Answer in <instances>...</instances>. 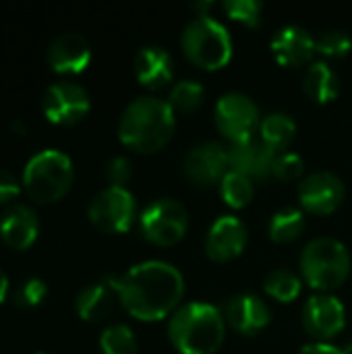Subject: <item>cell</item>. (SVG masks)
<instances>
[{
  "label": "cell",
  "mask_w": 352,
  "mask_h": 354,
  "mask_svg": "<svg viewBox=\"0 0 352 354\" xmlns=\"http://www.w3.org/2000/svg\"><path fill=\"white\" fill-rule=\"evenodd\" d=\"M10 127H12V131H17V135H25L27 133V127L23 122H19V120H15Z\"/></svg>",
  "instance_id": "cell-37"
},
{
  "label": "cell",
  "mask_w": 352,
  "mask_h": 354,
  "mask_svg": "<svg viewBox=\"0 0 352 354\" xmlns=\"http://www.w3.org/2000/svg\"><path fill=\"white\" fill-rule=\"evenodd\" d=\"M352 50V39L344 31H326L315 39V52L326 58H342Z\"/></svg>",
  "instance_id": "cell-30"
},
{
  "label": "cell",
  "mask_w": 352,
  "mask_h": 354,
  "mask_svg": "<svg viewBox=\"0 0 352 354\" xmlns=\"http://www.w3.org/2000/svg\"><path fill=\"white\" fill-rule=\"evenodd\" d=\"M216 124L230 143L253 139L255 129L261 124L259 110L251 97L239 91L224 93L216 104Z\"/></svg>",
  "instance_id": "cell-9"
},
{
  "label": "cell",
  "mask_w": 352,
  "mask_h": 354,
  "mask_svg": "<svg viewBox=\"0 0 352 354\" xmlns=\"http://www.w3.org/2000/svg\"><path fill=\"white\" fill-rule=\"evenodd\" d=\"M135 75L143 87L164 89L172 83V56L160 46H145L135 56Z\"/></svg>",
  "instance_id": "cell-20"
},
{
  "label": "cell",
  "mask_w": 352,
  "mask_h": 354,
  "mask_svg": "<svg viewBox=\"0 0 352 354\" xmlns=\"http://www.w3.org/2000/svg\"><path fill=\"white\" fill-rule=\"evenodd\" d=\"M6 292H8V278H6V274L0 270V305H2L4 299H6Z\"/></svg>",
  "instance_id": "cell-36"
},
{
  "label": "cell",
  "mask_w": 352,
  "mask_h": 354,
  "mask_svg": "<svg viewBox=\"0 0 352 354\" xmlns=\"http://www.w3.org/2000/svg\"><path fill=\"white\" fill-rule=\"evenodd\" d=\"M91 48L79 33H60L48 48V62L60 75H77L89 66Z\"/></svg>",
  "instance_id": "cell-17"
},
{
  "label": "cell",
  "mask_w": 352,
  "mask_h": 354,
  "mask_svg": "<svg viewBox=\"0 0 352 354\" xmlns=\"http://www.w3.org/2000/svg\"><path fill=\"white\" fill-rule=\"evenodd\" d=\"M41 108L46 118L52 124L68 127L83 120L89 112V95L87 91L71 81L54 83L46 89Z\"/></svg>",
  "instance_id": "cell-10"
},
{
  "label": "cell",
  "mask_w": 352,
  "mask_h": 354,
  "mask_svg": "<svg viewBox=\"0 0 352 354\" xmlns=\"http://www.w3.org/2000/svg\"><path fill=\"white\" fill-rule=\"evenodd\" d=\"M301 354H346L344 351H340V348H336V346H332V344H328V342H315V344H307Z\"/></svg>",
  "instance_id": "cell-35"
},
{
  "label": "cell",
  "mask_w": 352,
  "mask_h": 354,
  "mask_svg": "<svg viewBox=\"0 0 352 354\" xmlns=\"http://www.w3.org/2000/svg\"><path fill=\"white\" fill-rule=\"evenodd\" d=\"M303 290L301 278L290 270H276L266 280V292L278 303H293Z\"/></svg>",
  "instance_id": "cell-27"
},
{
  "label": "cell",
  "mask_w": 352,
  "mask_h": 354,
  "mask_svg": "<svg viewBox=\"0 0 352 354\" xmlns=\"http://www.w3.org/2000/svg\"><path fill=\"white\" fill-rule=\"evenodd\" d=\"M303 280L315 290H334L342 286L351 274V255L340 241L315 239L301 255Z\"/></svg>",
  "instance_id": "cell-6"
},
{
  "label": "cell",
  "mask_w": 352,
  "mask_h": 354,
  "mask_svg": "<svg viewBox=\"0 0 352 354\" xmlns=\"http://www.w3.org/2000/svg\"><path fill=\"white\" fill-rule=\"evenodd\" d=\"M247 226L234 216L218 218L205 239V253L212 261L224 263L243 253L247 247Z\"/></svg>",
  "instance_id": "cell-14"
},
{
  "label": "cell",
  "mask_w": 352,
  "mask_h": 354,
  "mask_svg": "<svg viewBox=\"0 0 352 354\" xmlns=\"http://www.w3.org/2000/svg\"><path fill=\"white\" fill-rule=\"evenodd\" d=\"M185 174L199 187H214L228 174V147L205 141L195 145L185 158Z\"/></svg>",
  "instance_id": "cell-11"
},
{
  "label": "cell",
  "mask_w": 352,
  "mask_h": 354,
  "mask_svg": "<svg viewBox=\"0 0 352 354\" xmlns=\"http://www.w3.org/2000/svg\"><path fill=\"white\" fill-rule=\"evenodd\" d=\"M135 199L127 189L108 187L100 191L93 201L89 203L87 216L89 222L100 230L108 234H122L131 228L135 220Z\"/></svg>",
  "instance_id": "cell-8"
},
{
  "label": "cell",
  "mask_w": 352,
  "mask_h": 354,
  "mask_svg": "<svg viewBox=\"0 0 352 354\" xmlns=\"http://www.w3.org/2000/svg\"><path fill=\"white\" fill-rule=\"evenodd\" d=\"M120 305L139 322H160L172 315L185 295L180 272L166 261H143L120 278H106Z\"/></svg>",
  "instance_id": "cell-1"
},
{
  "label": "cell",
  "mask_w": 352,
  "mask_h": 354,
  "mask_svg": "<svg viewBox=\"0 0 352 354\" xmlns=\"http://www.w3.org/2000/svg\"><path fill=\"white\" fill-rule=\"evenodd\" d=\"M224 322L243 336H253L270 324V307L255 295H237L224 303Z\"/></svg>",
  "instance_id": "cell-16"
},
{
  "label": "cell",
  "mask_w": 352,
  "mask_h": 354,
  "mask_svg": "<svg viewBox=\"0 0 352 354\" xmlns=\"http://www.w3.org/2000/svg\"><path fill=\"white\" fill-rule=\"evenodd\" d=\"M183 52L195 66L218 71L232 58V39L228 29L212 17H197L183 31Z\"/></svg>",
  "instance_id": "cell-5"
},
{
  "label": "cell",
  "mask_w": 352,
  "mask_h": 354,
  "mask_svg": "<svg viewBox=\"0 0 352 354\" xmlns=\"http://www.w3.org/2000/svg\"><path fill=\"white\" fill-rule=\"evenodd\" d=\"M114 297H116V292H114V288L110 286L108 280L91 284L87 288H83L75 299L77 315L83 322H102L112 313Z\"/></svg>",
  "instance_id": "cell-21"
},
{
  "label": "cell",
  "mask_w": 352,
  "mask_h": 354,
  "mask_svg": "<svg viewBox=\"0 0 352 354\" xmlns=\"http://www.w3.org/2000/svg\"><path fill=\"white\" fill-rule=\"evenodd\" d=\"M100 348L104 354H137V338L129 326H110L100 336Z\"/></svg>",
  "instance_id": "cell-28"
},
{
  "label": "cell",
  "mask_w": 352,
  "mask_h": 354,
  "mask_svg": "<svg viewBox=\"0 0 352 354\" xmlns=\"http://www.w3.org/2000/svg\"><path fill=\"white\" fill-rule=\"evenodd\" d=\"M189 226L187 209L174 199H158L141 214V232L145 241L158 247H172L183 241Z\"/></svg>",
  "instance_id": "cell-7"
},
{
  "label": "cell",
  "mask_w": 352,
  "mask_h": 354,
  "mask_svg": "<svg viewBox=\"0 0 352 354\" xmlns=\"http://www.w3.org/2000/svg\"><path fill=\"white\" fill-rule=\"evenodd\" d=\"M39 232V220L27 205H12L0 218V239L6 247L23 251L33 245Z\"/></svg>",
  "instance_id": "cell-19"
},
{
  "label": "cell",
  "mask_w": 352,
  "mask_h": 354,
  "mask_svg": "<svg viewBox=\"0 0 352 354\" xmlns=\"http://www.w3.org/2000/svg\"><path fill=\"white\" fill-rule=\"evenodd\" d=\"M73 162L58 149L35 153L23 170V187L37 203H54L62 199L73 185Z\"/></svg>",
  "instance_id": "cell-4"
},
{
  "label": "cell",
  "mask_w": 352,
  "mask_h": 354,
  "mask_svg": "<svg viewBox=\"0 0 352 354\" xmlns=\"http://www.w3.org/2000/svg\"><path fill=\"white\" fill-rule=\"evenodd\" d=\"M344 199V185L332 172H315L307 176L299 187V201L305 212L315 216H328L340 207Z\"/></svg>",
  "instance_id": "cell-13"
},
{
  "label": "cell",
  "mask_w": 352,
  "mask_h": 354,
  "mask_svg": "<svg viewBox=\"0 0 352 354\" xmlns=\"http://www.w3.org/2000/svg\"><path fill=\"white\" fill-rule=\"evenodd\" d=\"M295 135H297L295 120L282 112L268 114L259 124V141L266 147H270L276 156L284 153V149L293 143Z\"/></svg>",
  "instance_id": "cell-23"
},
{
  "label": "cell",
  "mask_w": 352,
  "mask_h": 354,
  "mask_svg": "<svg viewBox=\"0 0 352 354\" xmlns=\"http://www.w3.org/2000/svg\"><path fill=\"white\" fill-rule=\"evenodd\" d=\"M224 315L207 303H189L170 315L168 338L180 354H214L224 342Z\"/></svg>",
  "instance_id": "cell-3"
},
{
  "label": "cell",
  "mask_w": 352,
  "mask_h": 354,
  "mask_svg": "<svg viewBox=\"0 0 352 354\" xmlns=\"http://www.w3.org/2000/svg\"><path fill=\"white\" fill-rule=\"evenodd\" d=\"M305 230V216L301 209L295 207H284L280 212H276L270 220V239L274 243H293L297 241Z\"/></svg>",
  "instance_id": "cell-24"
},
{
  "label": "cell",
  "mask_w": 352,
  "mask_h": 354,
  "mask_svg": "<svg viewBox=\"0 0 352 354\" xmlns=\"http://www.w3.org/2000/svg\"><path fill=\"white\" fill-rule=\"evenodd\" d=\"M44 297H46V284L39 278H29L17 288L15 305L21 309H33L44 301Z\"/></svg>",
  "instance_id": "cell-31"
},
{
  "label": "cell",
  "mask_w": 352,
  "mask_h": 354,
  "mask_svg": "<svg viewBox=\"0 0 352 354\" xmlns=\"http://www.w3.org/2000/svg\"><path fill=\"white\" fill-rule=\"evenodd\" d=\"M305 93L317 104H330L340 93V79L328 62H313L303 77Z\"/></svg>",
  "instance_id": "cell-22"
},
{
  "label": "cell",
  "mask_w": 352,
  "mask_h": 354,
  "mask_svg": "<svg viewBox=\"0 0 352 354\" xmlns=\"http://www.w3.org/2000/svg\"><path fill=\"white\" fill-rule=\"evenodd\" d=\"M106 180L110 183V187H118V189H124V185L131 180L133 176V164L129 158H122V156H116L112 158L108 164H106Z\"/></svg>",
  "instance_id": "cell-33"
},
{
  "label": "cell",
  "mask_w": 352,
  "mask_h": 354,
  "mask_svg": "<svg viewBox=\"0 0 352 354\" xmlns=\"http://www.w3.org/2000/svg\"><path fill=\"white\" fill-rule=\"evenodd\" d=\"M203 95H205V89H203V85H201L199 81H193V79L178 81V83L170 89L168 106H170L174 112L191 114V112H195V110L201 106Z\"/></svg>",
  "instance_id": "cell-26"
},
{
  "label": "cell",
  "mask_w": 352,
  "mask_h": 354,
  "mask_svg": "<svg viewBox=\"0 0 352 354\" xmlns=\"http://www.w3.org/2000/svg\"><path fill=\"white\" fill-rule=\"evenodd\" d=\"M276 153L266 147L259 139H249L241 143H230L228 147V168L230 172L243 174L251 180H266L272 176Z\"/></svg>",
  "instance_id": "cell-15"
},
{
  "label": "cell",
  "mask_w": 352,
  "mask_h": 354,
  "mask_svg": "<svg viewBox=\"0 0 352 354\" xmlns=\"http://www.w3.org/2000/svg\"><path fill=\"white\" fill-rule=\"evenodd\" d=\"M220 195L228 207L243 209L253 199V183H251V178L228 170V174L220 183Z\"/></svg>",
  "instance_id": "cell-25"
},
{
  "label": "cell",
  "mask_w": 352,
  "mask_h": 354,
  "mask_svg": "<svg viewBox=\"0 0 352 354\" xmlns=\"http://www.w3.org/2000/svg\"><path fill=\"white\" fill-rule=\"evenodd\" d=\"M303 326L309 336L317 342L330 340L338 336L346 326V311L344 305L330 295L311 297L303 309Z\"/></svg>",
  "instance_id": "cell-12"
},
{
  "label": "cell",
  "mask_w": 352,
  "mask_h": 354,
  "mask_svg": "<svg viewBox=\"0 0 352 354\" xmlns=\"http://www.w3.org/2000/svg\"><path fill=\"white\" fill-rule=\"evenodd\" d=\"M303 158L293 153V151H284L278 153L274 160V168H272V176L280 178V180H297L303 174Z\"/></svg>",
  "instance_id": "cell-32"
},
{
  "label": "cell",
  "mask_w": 352,
  "mask_h": 354,
  "mask_svg": "<svg viewBox=\"0 0 352 354\" xmlns=\"http://www.w3.org/2000/svg\"><path fill=\"white\" fill-rule=\"evenodd\" d=\"M272 54L278 64L297 68L307 64L315 54V39L313 35L297 25L282 27L272 39Z\"/></svg>",
  "instance_id": "cell-18"
},
{
  "label": "cell",
  "mask_w": 352,
  "mask_h": 354,
  "mask_svg": "<svg viewBox=\"0 0 352 354\" xmlns=\"http://www.w3.org/2000/svg\"><path fill=\"white\" fill-rule=\"evenodd\" d=\"M174 110L158 97H139L127 106L118 122L122 145L137 153L160 151L174 133Z\"/></svg>",
  "instance_id": "cell-2"
},
{
  "label": "cell",
  "mask_w": 352,
  "mask_h": 354,
  "mask_svg": "<svg viewBox=\"0 0 352 354\" xmlns=\"http://www.w3.org/2000/svg\"><path fill=\"white\" fill-rule=\"evenodd\" d=\"M222 8L232 21L243 23L247 27H257L261 21L263 4L259 0H226Z\"/></svg>",
  "instance_id": "cell-29"
},
{
  "label": "cell",
  "mask_w": 352,
  "mask_h": 354,
  "mask_svg": "<svg viewBox=\"0 0 352 354\" xmlns=\"http://www.w3.org/2000/svg\"><path fill=\"white\" fill-rule=\"evenodd\" d=\"M21 183L15 174L6 172V170H0V205H6L10 203L12 199L19 197L21 193Z\"/></svg>",
  "instance_id": "cell-34"
}]
</instances>
